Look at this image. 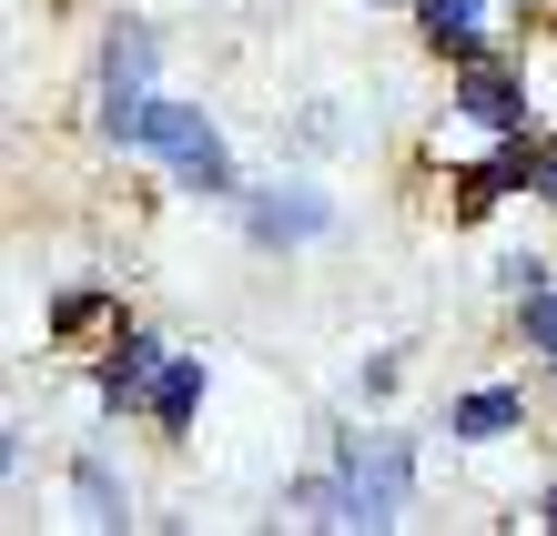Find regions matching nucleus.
<instances>
[{"mask_svg": "<svg viewBox=\"0 0 557 536\" xmlns=\"http://www.w3.org/2000/svg\"><path fill=\"white\" fill-rule=\"evenodd\" d=\"M416 476H425V446L406 425H335L324 435V526H345V536H385V526H406L416 507Z\"/></svg>", "mask_w": 557, "mask_h": 536, "instance_id": "1", "label": "nucleus"}, {"mask_svg": "<svg viewBox=\"0 0 557 536\" xmlns=\"http://www.w3.org/2000/svg\"><path fill=\"white\" fill-rule=\"evenodd\" d=\"M162 51H173V30L143 21V11H122L102 30V51H91V132H102V152H122V162H143V112L162 91Z\"/></svg>", "mask_w": 557, "mask_h": 536, "instance_id": "2", "label": "nucleus"}, {"mask_svg": "<svg viewBox=\"0 0 557 536\" xmlns=\"http://www.w3.org/2000/svg\"><path fill=\"white\" fill-rule=\"evenodd\" d=\"M143 162L173 173L183 203H213V213L244 203V162H234V142H223V122H213L203 102H183V91H152V112H143Z\"/></svg>", "mask_w": 557, "mask_h": 536, "instance_id": "3", "label": "nucleus"}, {"mask_svg": "<svg viewBox=\"0 0 557 536\" xmlns=\"http://www.w3.org/2000/svg\"><path fill=\"white\" fill-rule=\"evenodd\" d=\"M234 233L253 253H314V244H335L345 233V203L324 192L314 173H274V183H244V203H234Z\"/></svg>", "mask_w": 557, "mask_h": 536, "instance_id": "4", "label": "nucleus"}, {"mask_svg": "<svg viewBox=\"0 0 557 536\" xmlns=\"http://www.w3.org/2000/svg\"><path fill=\"white\" fill-rule=\"evenodd\" d=\"M446 122L456 132H476V142H528L537 122V82H528V61H507V51H476V61H446Z\"/></svg>", "mask_w": 557, "mask_h": 536, "instance_id": "5", "label": "nucleus"}, {"mask_svg": "<svg viewBox=\"0 0 557 536\" xmlns=\"http://www.w3.org/2000/svg\"><path fill=\"white\" fill-rule=\"evenodd\" d=\"M173 364V345L143 324V314H122L102 345H91V375H82V395H91V425H133L143 406H152V375Z\"/></svg>", "mask_w": 557, "mask_h": 536, "instance_id": "6", "label": "nucleus"}, {"mask_svg": "<svg viewBox=\"0 0 557 536\" xmlns=\"http://www.w3.org/2000/svg\"><path fill=\"white\" fill-rule=\"evenodd\" d=\"M517 11L507 0H406V30H416V51L425 61H476V51H507L497 30Z\"/></svg>", "mask_w": 557, "mask_h": 536, "instance_id": "7", "label": "nucleus"}, {"mask_svg": "<svg viewBox=\"0 0 557 536\" xmlns=\"http://www.w3.org/2000/svg\"><path fill=\"white\" fill-rule=\"evenodd\" d=\"M528 183H537V132H528V142H486L476 162H456V173H446V213L456 223H486V213H507Z\"/></svg>", "mask_w": 557, "mask_h": 536, "instance_id": "8", "label": "nucleus"}, {"mask_svg": "<svg viewBox=\"0 0 557 536\" xmlns=\"http://www.w3.org/2000/svg\"><path fill=\"white\" fill-rule=\"evenodd\" d=\"M528 425H537V395L517 385V375L456 385V395H446V415H436V435H446V446H507V435H528Z\"/></svg>", "mask_w": 557, "mask_h": 536, "instance_id": "9", "label": "nucleus"}, {"mask_svg": "<svg viewBox=\"0 0 557 536\" xmlns=\"http://www.w3.org/2000/svg\"><path fill=\"white\" fill-rule=\"evenodd\" d=\"M61 496H72V526H102V536L143 526V516H133V476H122V456L102 446V435H82V446H72V465H61Z\"/></svg>", "mask_w": 557, "mask_h": 536, "instance_id": "10", "label": "nucleus"}, {"mask_svg": "<svg viewBox=\"0 0 557 536\" xmlns=\"http://www.w3.org/2000/svg\"><path fill=\"white\" fill-rule=\"evenodd\" d=\"M203 406H213V354H203V345H173V364L152 375V406H143V425L162 435V446H193Z\"/></svg>", "mask_w": 557, "mask_h": 536, "instance_id": "11", "label": "nucleus"}, {"mask_svg": "<svg viewBox=\"0 0 557 536\" xmlns=\"http://www.w3.org/2000/svg\"><path fill=\"white\" fill-rule=\"evenodd\" d=\"M122 324V284H102V274H72V284H51V304H41V345H102V334Z\"/></svg>", "mask_w": 557, "mask_h": 536, "instance_id": "12", "label": "nucleus"}, {"mask_svg": "<svg viewBox=\"0 0 557 536\" xmlns=\"http://www.w3.org/2000/svg\"><path fill=\"white\" fill-rule=\"evenodd\" d=\"M396 385H406V345H375V354H355V375H345L355 415H385V406H396Z\"/></svg>", "mask_w": 557, "mask_h": 536, "instance_id": "13", "label": "nucleus"}, {"mask_svg": "<svg viewBox=\"0 0 557 536\" xmlns=\"http://www.w3.org/2000/svg\"><path fill=\"white\" fill-rule=\"evenodd\" d=\"M507 324H517V354H537V375H547V364H557V284L517 294V304H507Z\"/></svg>", "mask_w": 557, "mask_h": 536, "instance_id": "14", "label": "nucleus"}, {"mask_svg": "<svg viewBox=\"0 0 557 536\" xmlns=\"http://www.w3.org/2000/svg\"><path fill=\"white\" fill-rule=\"evenodd\" d=\"M284 132H294V152H305V162H324V152H345V142H355L345 102H305V112H294Z\"/></svg>", "mask_w": 557, "mask_h": 536, "instance_id": "15", "label": "nucleus"}, {"mask_svg": "<svg viewBox=\"0 0 557 536\" xmlns=\"http://www.w3.org/2000/svg\"><path fill=\"white\" fill-rule=\"evenodd\" d=\"M486 284H497L507 304H517V294H537V284H557V253H547V244H507L497 263H486Z\"/></svg>", "mask_w": 557, "mask_h": 536, "instance_id": "16", "label": "nucleus"}, {"mask_svg": "<svg viewBox=\"0 0 557 536\" xmlns=\"http://www.w3.org/2000/svg\"><path fill=\"white\" fill-rule=\"evenodd\" d=\"M0 486H11V496L30 486V415H21V406L0 415Z\"/></svg>", "mask_w": 557, "mask_h": 536, "instance_id": "17", "label": "nucleus"}, {"mask_svg": "<svg viewBox=\"0 0 557 536\" xmlns=\"http://www.w3.org/2000/svg\"><path fill=\"white\" fill-rule=\"evenodd\" d=\"M528 203L557 213V132H537V183H528Z\"/></svg>", "mask_w": 557, "mask_h": 536, "instance_id": "18", "label": "nucleus"}, {"mask_svg": "<svg viewBox=\"0 0 557 536\" xmlns=\"http://www.w3.org/2000/svg\"><path fill=\"white\" fill-rule=\"evenodd\" d=\"M528 526H547V536H557V476H547V486L528 496Z\"/></svg>", "mask_w": 557, "mask_h": 536, "instance_id": "19", "label": "nucleus"}, {"mask_svg": "<svg viewBox=\"0 0 557 536\" xmlns=\"http://www.w3.org/2000/svg\"><path fill=\"white\" fill-rule=\"evenodd\" d=\"M507 11H517V21H547V11H557V0H507Z\"/></svg>", "mask_w": 557, "mask_h": 536, "instance_id": "20", "label": "nucleus"}, {"mask_svg": "<svg viewBox=\"0 0 557 536\" xmlns=\"http://www.w3.org/2000/svg\"><path fill=\"white\" fill-rule=\"evenodd\" d=\"M366 11H406V0H366Z\"/></svg>", "mask_w": 557, "mask_h": 536, "instance_id": "21", "label": "nucleus"}, {"mask_svg": "<svg viewBox=\"0 0 557 536\" xmlns=\"http://www.w3.org/2000/svg\"><path fill=\"white\" fill-rule=\"evenodd\" d=\"M547 395H557V364H547Z\"/></svg>", "mask_w": 557, "mask_h": 536, "instance_id": "22", "label": "nucleus"}]
</instances>
